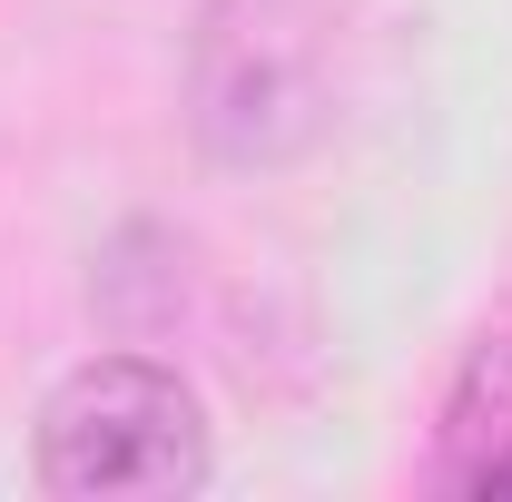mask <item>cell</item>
Instances as JSON below:
<instances>
[{"label":"cell","instance_id":"cell-1","mask_svg":"<svg viewBox=\"0 0 512 502\" xmlns=\"http://www.w3.org/2000/svg\"><path fill=\"white\" fill-rule=\"evenodd\" d=\"M40 483L69 502H158L207 483V414L168 365L99 355L40 414Z\"/></svg>","mask_w":512,"mask_h":502},{"label":"cell","instance_id":"cell-2","mask_svg":"<svg viewBox=\"0 0 512 502\" xmlns=\"http://www.w3.org/2000/svg\"><path fill=\"white\" fill-rule=\"evenodd\" d=\"M197 128L227 158H286L316 128V69H306V40L276 10L227 0L207 20V50H197Z\"/></svg>","mask_w":512,"mask_h":502},{"label":"cell","instance_id":"cell-3","mask_svg":"<svg viewBox=\"0 0 512 502\" xmlns=\"http://www.w3.org/2000/svg\"><path fill=\"white\" fill-rule=\"evenodd\" d=\"M463 483H473V493H512V443H493V453H483Z\"/></svg>","mask_w":512,"mask_h":502}]
</instances>
